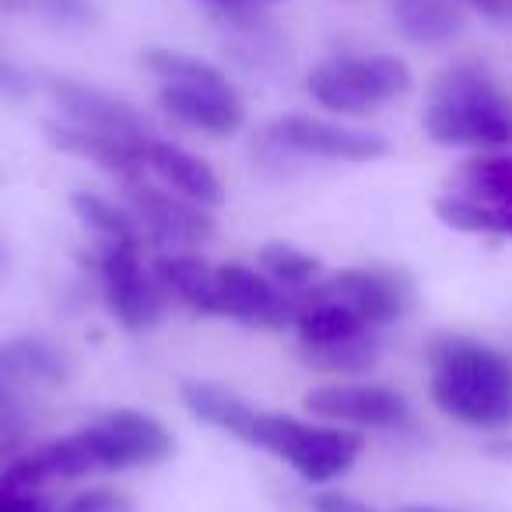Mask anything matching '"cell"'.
I'll return each mask as SVG.
<instances>
[{"label": "cell", "instance_id": "obj_25", "mask_svg": "<svg viewBox=\"0 0 512 512\" xmlns=\"http://www.w3.org/2000/svg\"><path fill=\"white\" fill-rule=\"evenodd\" d=\"M141 64L148 67L162 85H232L214 64L200 57H190L183 50H165V46H148L141 53Z\"/></svg>", "mask_w": 512, "mask_h": 512}, {"label": "cell", "instance_id": "obj_11", "mask_svg": "<svg viewBox=\"0 0 512 512\" xmlns=\"http://www.w3.org/2000/svg\"><path fill=\"white\" fill-rule=\"evenodd\" d=\"M274 141L285 144L299 158H323V162H348V165H369L390 155V141L383 134H372L348 123L320 120V116L288 113L267 127Z\"/></svg>", "mask_w": 512, "mask_h": 512}, {"label": "cell", "instance_id": "obj_31", "mask_svg": "<svg viewBox=\"0 0 512 512\" xmlns=\"http://www.w3.org/2000/svg\"><path fill=\"white\" fill-rule=\"evenodd\" d=\"M460 4L474 8L477 15L491 18V22H502V18H509V8H505V0H460Z\"/></svg>", "mask_w": 512, "mask_h": 512}, {"label": "cell", "instance_id": "obj_9", "mask_svg": "<svg viewBox=\"0 0 512 512\" xmlns=\"http://www.w3.org/2000/svg\"><path fill=\"white\" fill-rule=\"evenodd\" d=\"M302 407L316 421L358 428V432H369V428L397 432V428L411 425V400L404 393L386 383H362V379H337V383L313 386L302 397Z\"/></svg>", "mask_w": 512, "mask_h": 512}, {"label": "cell", "instance_id": "obj_5", "mask_svg": "<svg viewBox=\"0 0 512 512\" xmlns=\"http://www.w3.org/2000/svg\"><path fill=\"white\" fill-rule=\"evenodd\" d=\"M92 264V274L99 278L102 302H106L109 316L120 323L127 334H144L155 330L169 306V295L155 281V271L144 267L141 246H113V242H99L92 256H85Z\"/></svg>", "mask_w": 512, "mask_h": 512}, {"label": "cell", "instance_id": "obj_14", "mask_svg": "<svg viewBox=\"0 0 512 512\" xmlns=\"http://www.w3.org/2000/svg\"><path fill=\"white\" fill-rule=\"evenodd\" d=\"M144 169L155 172L172 193L186 197L190 204L207 207V211H218L225 204V183L214 172V165L193 151L179 148V144L148 137L144 141Z\"/></svg>", "mask_w": 512, "mask_h": 512}, {"label": "cell", "instance_id": "obj_13", "mask_svg": "<svg viewBox=\"0 0 512 512\" xmlns=\"http://www.w3.org/2000/svg\"><path fill=\"white\" fill-rule=\"evenodd\" d=\"M158 109L207 137H235L246 123V106L232 85H162Z\"/></svg>", "mask_w": 512, "mask_h": 512}, {"label": "cell", "instance_id": "obj_27", "mask_svg": "<svg viewBox=\"0 0 512 512\" xmlns=\"http://www.w3.org/2000/svg\"><path fill=\"white\" fill-rule=\"evenodd\" d=\"M60 512H134V498L120 488H85Z\"/></svg>", "mask_w": 512, "mask_h": 512}, {"label": "cell", "instance_id": "obj_21", "mask_svg": "<svg viewBox=\"0 0 512 512\" xmlns=\"http://www.w3.org/2000/svg\"><path fill=\"white\" fill-rule=\"evenodd\" d=\"M302 362L327 376H369L383 358V341L376 330H362L355 337H344L320 348H299Z\"/></svg>", "mask_w": 512, "mask_h": 512}, {"label": "cell", "instance_id": "obj_36", "mask_svg": "<svg viewBox=\"0 0 512 512\" xmlns=\"http://www.w3.org/2000/svg\"><path fill=\"white\" fill-rule=\"evenodd\" d=\"M505 8H509V18H512V0H505Z\"/></svg>", "mask_w": 512, "mask_h": 512}, {"label": "cell", "instance_id": "obj_28", "mask_svg": "<svg viewBox=\"0 0 512 512\" xmlns=\"http://www.w3.org/2000/svg\"><path fill=\"white\" fill-rule=\"evenodd\" d=\"M309 509L313 512H379L376 505L362 502V498L348 495V491H341V488H320L309 498Z\"/></svg>", "mask_w": 512, "mask_h": 512}, {"label": "cell", "instance_id": "obj_2", "mask_svg": "<svg viewBox=\"0 0 512 512\" xmlns=\"http://www.w3.org/2000/svg\"><path fill=\"white\" fill-rule=\"evenodd\" d=\"M425 134L442 148H512V99L484 64H453L432 85Z\"/></svg>", "mask_w": 512, "mask_h": 512}, {"label": "cell", "instance_id": "obj_32", "mask_svg": "<svg viewBox=\"0 0 512 512\" xmlns=\"http://www.w3.org/2000/svg\"><path fill=\"white\" fill-rule=\"evenodd\" d=\"M484 449H488V456H495V460L512 463V432H495Z\"/></svg>", "mask_w": 512, "mask_h": 512}, {"label": "cell", "instance_id": "obj_29", "mask_svg": "<svg viewBox=\"0 0 512 512\" xmlns=\"http://www.w3.org/2000/svg\"><path fill=\"white\" fill-rule=\"evenodd\" d=\"M32 95V74L22 71L15 60L0 57V99H29Z\"/></svg>", "mask_w": 512, "mask_h": 512}, {"label": "cell", "instance_id": "obj_10", "mask_svg": "<svg viewBox=\"0 0 512 512\" xmlns=\"http://www.w3.org/2000/svg\"><path fill=\"white\" fill-rule=\"evenodd\" d=\"M214 313L256 330H285L295 323V295L274 285L260 267L214 264Z\"/></svg>", "mask_w": 512, "mask_h": 512}, {"label": "cell", "instance_id": "obj_35", "mask_svg": "<svg viewBox=\"0 0 512 512\" xmlns=\"http://www.w3.org/2000/svg\"><path fill=\"white\" fill-rule=\"evenodd\" d=\"M253 4H260V8H264V4H278V0H253Z\"/></svg>", "mask_w": 512, "mask_h": 512}, {"label": "cell", "instance_id": "obj_19", "mask_svg": "<svg viewBox=\"0 0 512 512\" xmlns=\"http://www.w3.org/2000/svg\"><path fill=\"white\" fill-rule=\"evenodd\" d=\"M390 18L414 46H446L463 32L460 0H390Z\"/></svg>", "mask_w": 512, "mask_h": 512}, {"label": "cell", "instance_id": "obj_33", "mask_svg": "<svg viewBox=\"0 0 512 512\" xmlns=\"http://www.w3.org/2000/svg\"><path fill=\"white\" fill-rule=\"evenodd\" d=\"M400 512H453V509H442V505H404Z\"/></svg>", "mask_w": 512, "mask_h": 512}, {"label": "cell", "instance_id": "obj_17", "mask_svg": "<svg viewBox=\"0 0 512 512\" xmlns=\"http://www.w3.org/2000/svg\"><path fill=\"white\" fill-rule=\"evenodd\" d=\"M179 400L190 411V418H197L200 425L218 428V432L232 435L239 442H249L253 421L260 414V407L253 400L235 393L232 386L211 383V379H179Z\"/></svg>", "mask_w": 512, "mask_h": 512}, {"label": "cell", "instance_id": "obj_8", "mask_svg": "<svg viewBox=\"0 0 512 512\" xmlns=\"http://www.w3.org/2000/svg\"><path fill=\"white\" fill-rule=\"evenodd\" d=\"M323 299L344 302L355 309L369 327H390L400 323L418 302L414 292V278L397 264H365V267H344V271L330 274L327 281L309 285Z\"/></svg>", "mask_w": 512, "mask_h": 512}, {"label": "cell", "instance_id": "obj_26", "mask_svg": "<svg viewBox=\"0 0 512 512\" xmlns=\"http://www.w3.org/2000/svg\"><path fill=\"white\" fill-rule=\"evenodd\" d=\"M32 432V414L25 404V390L0 369V460H11L25 449Z\"/></svg>", "mask_w": 512, "mask_h": 512}, {"label": "cell", "instance_id": "obj_34", "mask_svg": "<svg viewBox=\"0 0 512 512\" xmlns=\"http://www.w3.org/2000/svg\"><path fill=\"white\" fill-rule=\"evenodd\" d=\"M8 264H11L8 246H4V242H0V278H4V274H8Z\"/></svg>", "mask_w": 512, "mask_h": 512}, {"label": "cell", "instance_id": "obj_16", "mask_svg": "<svg viewBox=\"0 0 512 512\" xmlns=\"http://www.w3.org/2000/svg\"><path fill=\"white\" fill-rule=\"evenodd\" d=\"M0 369L8 372L25 393L29 390H60L71 383L74 362L64 348L46 337H11L0 341Z\"/></svg>", "mask_w": 512, "mask_h": 512}, {"label": "cell", "instance_id": "obj_24", "mask_svg": "<svg viewBox=\"0 0 512 512\" xmlns=\"http://www.w3.org/2000/svg\"><path fill=\"white\" fill-rule=\"evenodd\" d=\"M460 183L467 197H477L484 204L512 207V155L509 151H488L474 155L460 165Z\"/></svg>", "mask_w": 512, "mask_h": 512}, {"label": "cell", "instance_id": "obj_6", "mask_svg": "<svg viewBox=\"0 0 512 512\" xmlns=\"http://www.w3.org/2000/svg\"><path fill=\"white\" fill-rule=\"evenodd\" d=\"M144 172L148 169H137V172H130V176H120L123 204L134 211L137 225H141V232H144V242L193 249L218 232L214 211L190 204L186 197L172 193L169 186L151 183Z\"/></svg>", "mask_w": 512, "mask_h": 512}, {"label": "cell", "instance_id": "obj_30", "mask_svg": "<svg viewBox=\"0 0 512 512\" xmlns=\"http://www.w3.org/2000/svg\"><path fill=\"white\" fill-rule=\"evenodd\" d=\"M0 512H50V505H46L36 491L0 488Z\"/></svg>", "mask_w": 512, "mask_h": 512}, {"label": "cell", "instance_id": "obj_22", "mask_svg": "<svg viewBox=\"0 0 512 512\" xmlns=\"http://www.w3.org/2000/svg\"><path fill=\"white\" fill-rule=\"evenodd\" d=\"M432 214L453 232L512 239V207L484 204V200L467 197V193H442V197L432 200Z\"/></svg>", "mask_w": 512, "mask_h": 512}, {"label": "cell", "instance_id": "obj_4", "mask_svg": "<svg viewBox=\"0 0 512 512\" xmlns=\"http://www.w3.org/2000/svg\"><path fill=\"white\" fill-rule=\"evenodd\" d=\"M414 88L411 67L390 53H369V57H334L313 67L306 78V92L320 102L327 113L337 116H369L379 106L404 99Z\"/></svg>", "mask_w": 512, "mask_h": 512}, {"label": "cell", "instance_id": "obj_3", "mask_svg": "<svg viewBox=\"0 0 512 512\" xmlns=\"http://www.w3.org/2000/svg\"><path fill=\"white\" fill-rule=\"evenodd\" d=\"M246 446L278 456L306 484L327 488L358 463V456L365 453V435L358 428L330 425V421H306L295 414L260 411Z\"/></svg>", "mask_w": 512, "mask_h": 512}, {"label": "cell", "instance_id": "obj_1", "mask_svg": "<svg viewBox=\"0 0 512 512\" xmlns=\"http://www.w3.org/2000/svg\"><path fill=\"white\" fill-rule=\"evenodd\" d=\"M428 397L446 418L474 432L512 428V358L491 341L435 330L425 341Z\"/></svg>", "mask_w": 512, "mask_h": 512}, {"label": "cell", "instance_id": "obj_23", "mask_svg": "<svg viewBox=\"0 0 512 512\" xmlns=\"http://www.w3.org/2000/svg\"><path fill=\"white\" fill-rule=\"evenodd\" d=\"M256 264H260V271H264L274 285L288 288V292H299V288L316 285L323 274L320 256L306 253V249L292 246V242H285V239L264 242L260 253H256Z\"/></svg>", "mask_w": 512, "mask_h": 512}, {"label": "cell", "instance_id": "obj_12", "mask_svg": "<svg viewBox=\"0 0 512 512\" xmlns=\"http://www.w3.org/2000/svg\"><path fill=\"white\" fill-rule=\"evenodd\" d=\"M46 95L60 109V120H71L78 127L99 130V134L120 137L127 144L148 141V120L134 102L120 99V95L106 92L99 85H85V81L60 78V74H46L43 78Z\"/></svg>", "mask_w": 512, "mask_h": 512}, {"label": "cell", "instance_id": "obj_20", "mask_svg": "<svg viewBox=\"0 0 512 512\" xmlns=\"http://www.w3.org/2000/svg\"><path fill=\"white\" fill-rule=\"evenodd\" d=\"M71 211L99 242H113V246H144V232L127 204H116V200L102 197V193H95V190H74Z\"/></svg>", "mask_w": 512, "mask_h": 512}, {"label": "cell", "instance_id": "obj_18", "mask_svg": "<svg viewBox=\"0 0 512 512\" xmlns=\"http://www.w3.org/2000/svg\"><path fill=\"white\" fill-rule=\"evenodd\" d=\"M155 281L172 302L193 316H218L214 313V264L190 249H172L151 264Z\"/></svg>", "mask_w": 512, "mask_h": 512}, {"label": "cell", "instance_id": "obj_15", "mask_svg": "<svg viewBox=\"0 0 512 512\" xmlns=\"http://www.w3.org/2000/svg\"><path fill=\"white\" fill-rule=\"evenodd\" d=\"M43 137L53 151L99 165L102 172H109V176H116V179L144 169V144H127V141H120V137L78 127V123H71V120H46Z\"/></svg>", "mask_w": 512, "mask_h": 512}, {"label": "cell", "instance_id": "obj_7", "mask_svg": "<svg viewBox=\"0 0 512 512\" xmlns=\"http://www.w3.org/2000/svg\"><path fill=\"white\" fill-rule=\"evenodd\" d=\"M88 428L95 467L99 474H130V470H151L176 453L172 432L148 411L137 407H116L102 414Z\"/></svg>", "mask_w": 512, "mask_h": 512}]
</instances>
